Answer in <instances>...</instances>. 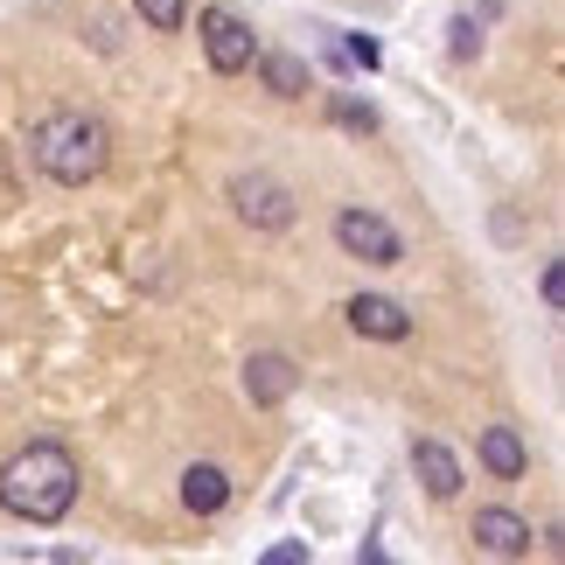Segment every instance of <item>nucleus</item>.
Segmentation results:
<instances>
[{"instance_id":"4","label":"nucleus","mask_w":565,"mask_h":565,"mask_svg":"<svg viewBox=\"0 0 565 565\" xmlns=\"http://www.w3.org/2000/svg\"><path fill=\"white\" fill-rule=\"evenodd\" d=\"M335 252L356 258V266H377V273L405 266L398 224H391V216H377V210H363V203H342V210H335Z\"/></svg>"},{"instance_id":"10","label":"nucleus","mask_w":565,"mask_h":565,"mask_svg":"<svg viewBox=\"0 0 565 565\" xmlns=\"http://www.w3.org/2000/svg\"><path fill=\"white\" fill-rule=\"evenodd\" d=\"M231 495H237V489H231V475L216 468V461H189V468H182V510H189V516H224Z\"/></svg>"},{"instance_id":"13","label":"nucleus","mask_w":565,"mask_h":565,"mask_svg":"<svg viewBox=\"0 0 565 565\" xmlns=\"http://www.w3.org/2000/svg\"><path fill=\"white\" fill-rule=\"evenodd\" d=\"M134 14H140L154 35H182V21H189V0H134Z\"/></svg>"},{"instance_id":"7","label":"nucleus","mask_w":565,"mask_h":565,"mask_svg":"<svg viewBox=\"0 0 565 565\" xmlns=\"http://www.w3.org/2000/svg\"><path fill=\"white\" fill-rule=\"evenodd\" d=\"M468 537H475L489 558H524V552H531V516L489 503V510H475V531H468Z\"/></svg>"},{"instance_id":"8","label":"nucleus","mask_w":565,"mask_h":565,"mask_svg":"<svg viewBox=\"0 0 565 565\" xmlns=\"http://www.w3.org/2000/svg\"><path fill=\"white\" fill-rule=\"evenodd\" d=\"M475 461H482L495 482H516V475H531V440L516 426H482V440H475Z\"/></svg>"},{"instance_id":"15","label":"nucleus","mask_w":565,"mask_h":565,"mask_svg":"<svg viewBox=\"0 0 565 565\" xmlns=\"http://www.w3.org/2000/svg\"><path fill=\"white\" fill-rule=\"evenodd\" d=\"M342 50H350V63H363V71H377V63H384V50H377L371 35H350V42H342Z\"/></svg>"},{"instance_id":"2","label":"nucleus","mask_w":565,"mask_h":565,"mask_svg":"<svg viewBox=\"0 0 565 565\" xmlns=\"http://www.w3.org/2000/svg\"><path fill=\"white\" fill-rule=\"evenodd\" d=\"M29 161L50 182L84 189V182H98L105 168H113V126L98 113H84V105H56V113H42L29 126Z\"/></svg>"},{"instance_id":"12","label":"nucleus","mask_w":565,"mask_h":565,"mask_svg":"<svg viewBox=\"0 0 565 565\" xmlns=\"http://www.w3.org/2000/svg\"><path fill=\"white\" fill-rule=\"evenodd\" d=\"M252 63H258V77H266L273 98H308V63H300V56H287V50H258Z\"/></svg>"},{"instance_id":"16","label":"nucleus","mask_w":565,"mask_h":565,"mask_svg":"<svg viewBox=\"0 0 565 565\" xmlns=\"http://www.w3.org/2000/svg\"><path fill=\"white\" fill-rule=\"evenodd\" d=\"M335 119H342V126H363V134L377 126V119H371V105H356V98H335Z\"/></svg>"},{"instance_id":"18","label":"nucleus","mask_w":565,"mask_h":565,"mask_svg":"<svg viewBox=\"0 0 565 565\" xmlns=\"http://www.w3.org/2000/svg\"><path fill=\"white\" fill-rule=\"evenodd\" d=\"M300 558H308L300 545H273V552H266V565H300Z\"/></svg>"},{"instance_id":"11","label":"nucleus","mask_w":565,"mask_h":565,"mask_svg":"<svg viewBox=\"0 0 565 565\" xmlns=\"http://www.w3.org/2000/svg\"><path fill=\"white\" fill-rule=\"evenodd\" d=\"M412 468H419V482H426V495L433 503H454L461 495V461H454V447H440V440H412Z\"/></svg>"},{"instance_id":"3","label":"nucleus","mask_w":565,"mask_h":565,"mask_svg":"<svg viewBox=\"0 0 565 565\" xmlns=\"http://www.w3.org/2000/svg\"><path fill=\"white\" fill-rule=\"evenodd\" d=\"M231 210H237V224L258 231V237H279V231H294V216H300V195L287 175H273V168H252V175H231Z\"/></svg>"},{"instance_id":"17","label":"nucleus","mask_w":565,"mask_h":565,"mask_svg":"<svg viewBox=\"0 0 565 565\" xmlns=\"http://www.w3.org/2000/svg\"><path fill=\"white\" fill-rule=\"evenodd\" d=\"M447 35H454V56H475V42H482V35H475V21H454Z\"/></svg>"},{"instance_id":"5","label":"nucleus","mask_w":565,"mask_h":565,"mask_svg":"<svg viewBox=\"0 0 565 565\" xmlns=\"http://www.w3.org/2000/svg\"><path fill=\"white\" fill-rule=\"evenodd\" d=\"M195 35H203V56H210L216 77H245V71H252L258 29H252L237 8H224V0H216V8H203V14H195Z\"/></svg>"},{"instance_id":"6","label":"nucleus","mask_w":565,"mask_h":565,"mask_svg":"<svg viewBox=\"0 0 565 565\" xmlns=\"http://www.w3.org/2000/svg\"><path fill=\"white\" fill-rule=\"evenodd\" d=\"M342 321H350L363 342H412V329H419L412 308L391 300V294H350V300H342Z\"/></svg>"},{"instance_id":"14","label":"nucleus","mask_w":565,"mask_h":565,"mask_svg":"<svg viewBox=\"0 0 565 565\" xmlns=\"http://www.w3.org/2000/svg\"><path fill=\"white\" fill-rule=\"evenodd\" d=\"M537 294H545V308H565V266H558V258L537 273Z\"/></svg>"},{"instance_id":"1","label":"nucleus","mask_w":565,"mask_h":565,"mask_svg":"<svg viewBox=\"0 0 565 565\" xmlns=\"http://www.w3.org/2000/svg\"><path fill=\"white\" fill-rule=\"evenodd\" d=\"M77 489H84V468L63 440H29L0 461V510L21 516V524H63L77 510Z\"/></svg>"},{"instance_id":"9","label":"nucleus","mask_w":565,"mask_h":565,"mask_svg":"<svg viewBox=\"0 0 565 565\" xmlns=\"http://www.w3.org/2000/svg\"><path fill=\"white\" fill-rule=\"evenodd\" d=\"M294 384H300V371H294V356H279V350H258L245 363V398L252 405H287Z\"/></svg>"}]
</instances>
